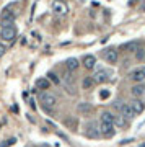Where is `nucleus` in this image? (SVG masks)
Returning a JSON list of instances; mask_svg holds the SVG:
<instances>
[{
	"mask_svg": "<svg viewBox=\"0 0 145 147\" xmlns=\"http://www.w3.org/2000/svg\"><path fill=\"white\" fill-rule=\"evenodd\" d=\"M93 85H95V80L91 79V77H85V79L82 80V87H83L85 90L93 88Z\"/></svg>",
	"mask_w": 145,
	"mask_h": 147,
	"instance_id": "nucleus-20",
	"label": "nucleus"
},
{
	"mask_svg": "<svg viewBox=\"0 0 145 147\" xmlns=\"http://www.w3.org/2000/svg\"><path fill=\"white\" fill-rule=\"evenodd\" d=\"M82 64L87 70H93V67L96 65V57H95L93 54H87V56L82 59Z\"/></svg>",
	"mask_w": 145,
	"mask_h": 147,
	"instance_id": "nucleus-11",
	"label": "nucleus"
},
{
	"mask_svg": "<svg viewBox=\"0 0 145 147\" xmlns=\"http://www.w3.org/2000/svg\"><path fill=\"white\" fill-rule=\"evenodd\" d=\"M129 106L134 110L135 115H140V113L145 110V101H142L140 98H132L130 103H129Z\"/></svg>",
	"mask_w": 145,
	"mask_h": 147,
	"instance_id": "nucleus-10",
	"label": "nucleus"
},
{
	"mask_svg": "<svg viewBox=\"0 0 145 147\" xmlns=\"http://www.w3.org/2000/svg\"><path fill=\"white\" fill-rule=\"evenodd\" d=\"M47 77H49V82H54V84H60V80L57 79V75H56V74L49 72V74H47Z\"/></svg>",
	"mask_w": 145,
	"mask_h": 147,
	"instance_id": "nucleus-22",
	"label": "nucleus"
},
{
	"mask_svg": "<svg viewBox=\"0 0 145 147\" xmlns=\"http://www.w3.org/2000/svg\"><path fill=\"white\" fill-rule=\"evenodd\" d=\"M91 79L95 80V84H104L111 79V70H106V69H98L96 72L91 75Z\"/></svg>",
	"mask_w": 145,
	"mask_h": 147,
	"instance_id": "nucleus-3",
	"label": "nucleus"
},
{
	"mask_svg": "<svg viewBox=\"0 0 145 147\" xmlns=\"http://www.w3.org/2000/svg\"><path fill=\"white\" fill-rule=\"evenodd\" d=\"M65 67H67L68 72H75V70L80 67V62H78V59H75V57H68L67 61H65Z\"/></svg>",
	"mask_w": 145,
	"mask_h": 147,
	"instance_id": "nucleus-15",
	"label": "nucleus"
},
{
	"mask_svg": "<svg viewBox=\"0 0 145 147\" xmlns=\"http://www.w3.org/2000/svg\"><path fill=\"white\" fill-rule=\"evenodd\" d=\"M67 88H68V93L70 95H75V84H73L72 75H70V74L65 75V90Z\"/></svg>",
	"mask_w": 145,
	"mask_h": 147,
	"instance_id": "nucleus-18",
	"label": "nucleus"
},
{
	"mask_svg": "<svg viewBox=\"0 0 145 147\" xmlns=\"http://www.w3.org/2000/svg\"><path fill=\"white\" fill-rule=\"evenodd\" d=\"M77 110H78V113H82V115H90V113L93 111V105L88 103V101H82V103L77 105Z\"/></svg>",
	"mask_w": 145,
	"mask_h": 147,
	"instance_id": "nucleus-13",
	"label": "nucleus"
},
{
	"mask_svg": "<svg viewBox=\"0 0 145 147\" xmlns=\"http://www.w3.org/2000/svg\"><path fill=\"white\" fill-rule=\"evenodd\" d=\"M5 46H3V44H2V42H0V57H2V56H3V54H5Z\"/></svg>",
	"mask_w": 145,
	"mask_h": 147,
	"instance_id": "nucleus-26",
	"label": "nucleus"
},
{
	"mask_svg": "<svg viewBox=\"0 0 145 147\" xmlns=\"http://www.w3.org/2000/svg\"><path fill=\"white\" fill-rule=\"evenodd\" d=\"M49 87H51V82H49V79H47V77H41V79L36 80V88L47 90Z\"/></svg>",
	"mask_w": 145,
	"mask_h": 147,
	"instance_id": "nucleus-17",
	"label": "nucleus"
},
{
	"mask_svg": "<svg viewBox=\"0 0 145 147\" xmlns=\"http://www.w3.org/2000/svg\"><path fill=\"white\" fill-rule=\"evenodd\" d=\"M113 124H114V127H126L127 126V119H126L124 116L117 115V116H114Z\"/></svg>",
	"mask_w": 145,
	"mask_h": 147,
	"instance_id": "nucleus-19",
	"label": "nucleus"
},
{
	"mask_svg": "<svg viewBox=\"0 0 145 147\" xmlns=\"http://www.w3.org/2000/svg\"><path fill=\"white\" fill-rule=\"evenodd\" d=\"M116 108L119 110V115L124 116L126 119H134L135 113L134 110L129 106V103H122V101H116Z\"/></svg>",
	"mask_w": 145,
	"mask_h": 147,
	"instance_id": "nucleus-2",
	"label": "nucleus"
},
{
	"mask_svg": "<svg viewBox=\"0 0 145 147\" xmlns=\"http://www.w3.org/2000/svg\"><path fill=\"white\" fill-rule=\"evenodd\" d=\"M11 7L13 5H8L5 7L3 10H2V15H0V21H15V16L16 13L11 10Z\"/></svg>",
	"mask_w": 145,
	"mask_h": 147,
	"instance_id": "nucleus-8",
	"label": "nucleus"
},
{
	"mask_svg": "<svg viewBox=\"0 0 145 147\" xmlns=\"http://www.w3.org/2000/svg\"><path fill=\"white\" fill-rule=\"evenodd\" d=\"M103 59L108 64H116L117 62V59H119V51L114 49V47H109V49L103 51Z\"/></svg>",
	"mask_w": 145,
	"mask_h": 147,
	"instance_id": "nucleus-5",
	"label": "nucleus"
},
{
	"mask_svg": "<svg viewBox=\"0 0 145 147\" xmlns=\"http://www.w3.org/2000/svg\"><path fill=\"white\" fill-rule=\"evenodd\" d=\"M114 121V116L109 113V111H103L101 113V123H109V124H113Z\"/></svg>",
	"mask_w": 145,
	"mask_h": 147,
	"instance_id": "nucleus-21",
	"label": "nucleus"
},
{
	"mask_svg": "<svg viewBox=\"0 0 145 147\" xmlns=\"http://www.w3.org/2000/svg\"><path fill=\"white\" fill-rule=\"evenodd\" d=\"M15 142H16V139H15V137H11V139H8V141H5V144H2L0 147H10V146H13Z\"/></svg>",
	"mask_w": 145,
	"mask_h": 147,
	"instance_id": "nucleus-24",
	"label": "nucleus"
},
{
	"mask_svg": "<svg viewBox=\"0 0 145 147\" xmlns=\"http://www.w3.org/2000/svg\"><path fill=\"white\" fill-rule=\"evenodd\" d=\"M99 134L104 137H113L116 134V129H114V124H109V123H99Z\"/></svg>",
	"mask_w": 145,
	"mask_h": 147,
	"instance_id": "nucleus-7",
	"label": "nucleus"
},
{
	"mask_svg": "<svg viewBox=\"0 0 145 147\" xmlns=\"http://www.w3.org/2000/svg\"><path fill=\"white\" fill-rule=\"evenodd\" d=\"M140 41H132V42H126V44H122L121 46V49H126V51H129V53H137L140 49Z\"/></svg>",
	"mask_w": 145,
	"mask_h": 147,
	"instance_id": "nucleus-14",
	"label": "nucleus"
},
{
	"mask_svg": "<svg viewBox=\"0 0 145 147\" xmlns=\"http://www.w3.org/2000/svg\"><path fill=\"white\" fill-rule=\"evenodd\" d=\"M0 25H2V28H11L15 25V21H0Z\"/></svg>",
	"mask_w": 145,
	"mask_h": 147,
	"instance_id": "nucleus-25",
	"label": "nucleus"
},
{
	"mask_svg": "<svg viewBox=\"0 0 145 147\" xmlns=\"http://www.w3.org/2000/svg\"><path fill=\"white\" fill-rule=\"evenodd\" d=\"M87 136L88 137H99L101 134H99V127L95 124V123H88V126H87Z\"/></svg>",
	"mask_w": 145,
	"mask_h": 147,
	"instance_id": "nucleus-16",
	"label": "nucleus"
},
{
	"mask_svg": "<svg viewBox=\"0 0 145 147\" xmlns=\"http://www.w3.org/2000/svg\"><path fill=\"white\" fill-rule=\"evenodd\" d=\"M52 10L56 11L57 15H67L68 7H67V3H64L62 0H56V2L52 3Z\"/></svg>",
	"mask_w": 145,
	"mask_h": 147,
	"instance_id": "nucleus-9",
	"label": "nucleus"
},
{
	"mask_svg": "<svg viewBox=\"0 0 145 147\" xmlns=\"http://www.w3.org/2000/svg\"><path fill=\"white\" fill-rule=\"evenodd\" d=\"M39 101H41V105L44 106L46 110H49L52 106H56L57 96L54 93H49V92H42V93L39 95Z\"/></svg>",
	"mask_w": 145,
	"mask_h": 147,
	"instance_id": "nucleus-1",
	"label": "nucleus"
},
{
	"mask_svg": "<svg viewBox=\"0 0 145 147\" xmlns=\"http://www.w3.org/2000/svg\"><path fill=\"white\" fill-rule=\"evenodd\" d=\"M129 79L134 80V82H137V84H142L145 80V65H142V67H137V69H132L129 72Z\"/></svg>",
	"mask_w": 145,
	"mask_h": 147,
	"instance_id": "nucleus-4",
	"label": "nucleus"
},
{
	"mask_svg": "<svg viewBox=\"0 0 145 147\" xmlns=\"http://www.w3.org/2000/svg\"><path fill=\"white\" fill-rule=\"evenodd\" d=\"M130 93H132V96H135V98H139V96H142V95L145 93V84L142 82V84H135L130 87Z\"/></svg>",
	"mask_w": 145,
	"mask_h": 147,
	"instance_id": "nucleus-12",
	"label": "nucleus"
},
{
	"mask_svg": "<svg viewBox=\"0 0 145 147\" xmlns=\"http://www.w3.org/2000/svg\"><path fill=\"white\" fill-rule=\"evenodd\" d=\"M109 90H101V92H99V98H101V100H108L109 98Z\"/></svg>",
	"mask_w": 145,
	"mask_h": 147,
	"instance_id": "nucleus-23",
	"label": "nucleus"
},
{
	"mask_svg": "<svg viewBox=\"0 0 145 147\" xmlns=\"http://www.w3.org/2000/svg\"><path fill=\"white\" fill-rule=\"evenodd\" d=\"M0 38L3 39V41L10 42L13 41L16 38V28L11 26V28H0Z\"/></svg>",
	"mask_w": 145,
	"mask_h": 147,
	"instance_id": "nucleus-6",
	"label": "nucleus"
}]
</instances>
